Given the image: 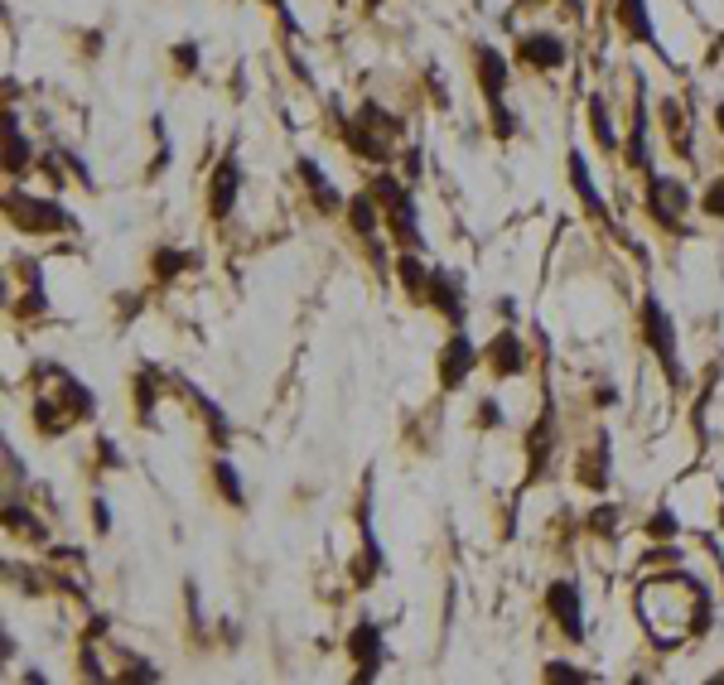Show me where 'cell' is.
<instances>
[{"mask_svg":"<svg viewBox=\"0 0 724 685\" xmlns=\"http://www.w3.org/2000/svg\"><path fill=\"white\" fill-rule=\"evenodd\" d=\"M642 338H647V348L657 353V362H662V372H667L671 382H686V372H681V357H676V324H671V314L662 309V300L657 295H647L642 300Z\"/></svg>","mask_w":724,"mask_h":685,"instance_id":"1","label":"cell"},{"mask_svg":"<svg viewBox=\"0 0 724 685\" xmlns=\"http://www.w3.org/2000/svg\"><path fill=\"white\" fill-rule=\"evenodd\" d=\"M5 218L15 222L20 232H54V227L68 222V213H63L58 203H49V198H34V193L10 189L5 193Z\"/></svg>","mask_w":724,"mask_h":685,"instance_id":"2","label":"cell"},{"mask_svg":"<svg viewBox=\"0 0 724 685\" xmlns=\"http://www.w3.org/2000/svg\"><path fill=\"white\" fill-rule=\"evenodd\" d=\"M647 208H652V218L662 222L667 232H676L681 213L691 208V193H686V184H676L667 174H647Z\"/></svg>","mask_w":724,"mask_h":685,"instance_id":"3","label":"cell"},{"mask_svg":"<svg viewBox=\"0 0 724 685\" xmlns=\"http://www.w3.org/2000/svg\"><path fill=\"white\" fill-rule=\"evenodd\" d=\"M372 193H377V198L387 203L396 237H401V242H411V247H420V222H416V203H411V193L401 189L396 179H387V174H382V179L372 184Z\"/></svg>","mask_w":724,"mask_h":685,"instance_id":"4","label":"cell"},{"mask_svg":"<svg viewBox=\"0 0 724 685\" xmlns=\"http://www.w3.org/2000/svg\"><path fill=\"white\" fill-rule=\"evenodd\" d=\"M546 603H551V618L565 628V637L580 642V637H585V603H580V589H575L570 579H556L551 594H546Z\"/></svg>","mask_w":724,"mask_h":685,"instance_id":"5","label":"cell"},{"mask_svg":"<svg viewBox=\"0 0 724 685\" xmlns=\"http://www.w3.org/2000/svg\"><path fill=\"white\" fill-rule=\"evenodd\" d=\"M237 193H242V165H237V155H227L223 165L213 169V179H208V213L227 218L237 208Z\"/></svg>","mask_w":724,"mask_h":685,"instance_id":"6","label":"cell"},{"mask_svg":"<svg viewBox=\"0 0 724 685\" xmlns=\"http://www.w3.org/2000/svg\"><path fill=\"white\" fill-rule=\"evenodd\" d=\"M517 58L531 63V68H541V73H556L560 63H565V39L560 34H522L517 39Z\"/></svg>","mask_w":724,"mask_h":685,"instance_id":"7","label":"cell"},{"mask_svg":"<svg viewBox=\"0 0 724 685\" xmlns=\"http://www.w3.org/2000/svg\"><path fill=\"white\" fill-rule=\"evenodd\" d=\"M348 652L358 661V681H372L377 666H382V632H377V623H358L353 637H348Z\"/></svg>","mask_w":724,"mask_h":685,"instance_id":"8","label":"cell"},{"mask_svg":"<svg viewBox=\"0 0 724 685\" xmlns=\"http://www.w3.org/2000/svg\"><path fill=\"white\" fill-rule=\"evenodd\" d=\"M474 68H478V87H483V97H488V107L507 97V58L498 49H488V44H478L474 54Z\"/></svg>","mask_w":724,"mask_h":685,"instance_id":"9","label":"cell"},{"mask_svg":"<svg viewBox=\"0 0 724 685\" xmlns=\"http://www.w3.org/2000/svg\"><path fill=\"white\" fill-rule=\"evenodd\" d=\"M474 362H478V353H474V343L464 338V333H454L445 343V357H440V382L445 386H459L469 372H474Z\"/></svg>","mask_w":724,"mask_h":685,"instance_id":"10","label":"cell"},{"mask_svg":"<svg viewBox=\"0 0 724 685\" xmlns=\"http://www.w3.org/2000/svg\"><path fill=\"white\" fill-rule=\"evenodd\" d=\"M488 362H493V372H498V377L522 372V367H527V348H522V338H517L512 329L498 333V338L488 343Z\"/></svg>","mask_w":724,"mask_h":685,"instance_id":"11","label":"cell"},{"mask_svg":"<svg viewBox=\"0 0 724 685\" xmlns=\"http://www.w3.org/2000/svg\"><path fill=\"white\" fill-rule=\"evenodd\" d=\"M613 10H618L623 29H628L638 44H652V49H662V44H657V25H652V15H647V0H618Z\"/></svg>","mask_w":724,"mask_h":685,"instance_id":"12","label":"cell"},{"mask_svg":"<svg viewBox=\"0 0 724 685\" xmlns=\"http://www.w3.org/2000/svg\"><path fill=\"white\" fill-rule=\"evenodd\" d=\"M295 174H300V179L309 184V193H314V203H319V208H329V213H338V208H343V198H338L334 179H329L324 169L314 165L309 155H300V165H295Z\"/></svg>","mask_w":724,"mask_h":685,"instance_id":"13","label":"cell"},{"mask_svg":"<svg viewBox=\"0 0 724 685\" xmlns=\"http://www.w3.org/2000/svg\"><path fill=\"white\" fill-rule=\"evenodd\" d=\"M430 295H435V304L445 309V314L454 319V324L464 319V300H459V280H454V275H445V271H435V275H430Z\"/></svg>","mask_w":724,"mask_h":685,"instance_id":"14","label":"cell"},{"mask_svg":"<svg viewBox=\"0 0 724 685\" xmlns=\"http://www.w3.org/2000/svg\"><path fill=\"white\" fill-rule=\"evenodd\" d=\"M570 184H575V193L585 198L589 213H599V218H604V198H599V189H594V179H589V165H585V155H580V150L570 155Z\"/></svg>","mask_w":724,"mask_h":685,"instance_id":"15","label":"cell"},{"mask_svg":"<svg viewBox=\"0 0 724 685\" xmlns=\"http://www.w3.org/2000/svg\"><path fill=\"white\" fill-rule=\"evenodd\" d=\"M5 169H10V174L29 169V140L20 136V121H15V116H5Z\"/></svg>","mask_w":724,"mask_h":685,"instance_id":"16","label":"cell"},{"mask_svg":"<svg viewBox=\"0 0 724 685\" xmlns=\"http://www.w3.org/2000/svg\"><path fill=\"white\" fill-rule=\"evenodd\" d=\"M589 131L599 136L604 150H618V136H613V126H609V107H604V97H589Z\"/></svg>","mask_w":724,"mask_h":685,"instance_id":"17","label":"cell"},{"mask_svg":"<svg viewBox=\"0 0 724 685\" xmlns=\"http://www.w3.org/2000/svg\"><path fill=\"white\" fill-rule=\"evenodd\" d=\"M377 203H382L377 193H358L353 198V227H358L362 237H372V227H377Z\"/></svg>","mask_w":724,"mask_h":685,"instance_id":"18","label":"cell"},{"mask_svg":"<svg viewBox=\"0 0 724 685\" xmlns=\"http://www.w3.org/2000/svg\"><path fill=\"white\" fill-rule=\"evenodd\" d=\"M213 483L223 488V497L232 502V507H242V483H237V468L227 464V459H218V464H213Z\"/></svg>","mask_w":724,"mask_h":685,"instance_id":"19","label":"cell"},{"mask_svg":"<svg viewBox=\"0 0 724 685\" xmlns=\"http://www.w3.org/2000/svg\"><path fill=\"white\" fill-rule=\"evenodd\" d=\"M396 271H401V285H411L416 295H425V285H430V275L420 271V261H416V256H401V266H396Z\"/></svg>","mask_w":724,"mask_h":685,"instance_id":"20","label":"cell"},{"mask_svg":"<svg viewBox=\"0 0 724 685\" xmlns=\"http://www.w3.org/2000/svg\"><path fill=\"white\" fill-rule=\"evenodd\" d=\"M184 266H189V256H184V251H160V256H155V275H174V271H184Z\"/></svg>","mask_w":724,"mask_h":685,"instance_id":"21","label":"cell"},{"mask_svg":"<svg viewBox=\"0 0 724 685\" xmlns=\"http://www.w3.org/2000/svg\"><path fill=\"white\" fill-rule=\"evenodd\" d=\"M700 208H705L710 218H724V179H715V184L705 189V198H700Z\"/></svg>","mask_w":724,"mask_h":685,"instance_id":"22","label":"cell"},{"mask_svg":"<svg viewBox=\"0 0 724 685\" xmlns=\"http://www.w3.org/2000/svg\"><path fill=\"white\" fill-rule=\"evenodd\" d=\"M546 676H551V681H589L585 671H575V666H560V661H551V666H546Z\"/></svg>","mask_w":724,"mask_h":685,"instance_id":"23","label":"cell"},{"mask_svg":"<svg viewBox=\"0 0 724 685\" xmlns=\"http://www.w3.org/2000/svg\"><path fill=\"white\" fill-rule=\"evenodd\" d=\"M174 63H179L184 73H194V63H198V49H194V44H179V49H174Z\"/></svg>","mask_w":724,"mask_h":685,"instance_id":"24","label":"cell"},{"mask_svg":"<svg viewBox=\"0 0 724 685\" xmlns=\"http://www.w3.org/2000/svg\"><path fill=\"white\" fill-rule=\"evenodd\" d=\"M652 536H676V517L671 512H662V517H652V526H647Z\"/></svg>","mask_w":724,"mask_h":685,"instance_id":"25","label":"cell"},{"mask_svg":"<svg viewBox=\"0 0 724 685\" xmlns=\"http://www.w3.org/2000/svg\"><path fill=\"white\" fill-rule=\"evenodd\" d=\"M92 521H97V531H112V512H107V502H102V497L92 502Z\"/></svg>","mask_w":724,"mask_h":685,"instance_id":"26","label":"cell"},{"mask_svg":"<svg viewBox=\"0 0 724 685\" xmlns=\"http://www.w3.org/2000/svg\"><path fill=\"white\" fill-rule=\"evenodd\" d=\"M150 406H155V382H150V377H140V411L150 415Z\"/></svg>","mask_w":724,"mask_h":685,"instance_id":"27","label":"cell"},{"mask_svg":"<svg viewBox=\"0 0 724 685\" xmlns=\"http://www.w3.org/2000/svg\"><path fill=\"white\" fill-rule=\"evenodd\" d=\"M478 420H488V425H498L502 415H498V406H493V401H488V406H483V411H478Z\"/></svg>","mask_w":724,"mask_h":685,"instance_id":"28","label":"cell"},{"mask_svg":"<svg viewBox=\"0 0 724 685\" xmlns=\"http://www.w3.org/2000/svg\"><path fill=\"white\" fill-rule=\"evenodd\" d=\"M715 121H720V136H724V102H720V107H715Z\"/></svg>","mask_w":724,"mask_h":685,"instance_id":"29","label":"cell"},{"mask_svg":"<svg viewBox=\"0 0 724 685\" xmlns=\"http://www.w3.org/2000/svg\"><path fill=\"white\" fill-rule=\"evenodd\" d=\"M517 5H522V10H536V5H541V0H517Z\"/></svg>","mask_w":724,"mask_h":685,"instance_id":"30","label":"cell"},{"mask_svg":"<svg viewBox=\"0 0 724 685\" xmlns=\"http://www.w3.org/2000/svg\"><path fill=\"white\" fill-rule=\"evenodd\" d=\"M266 5H271V10H280V5H285V0H266Z\"/></svg>","mask_w":724,"mask_h":685,"instance_id":"31","label":"cell"}]
</instances>
